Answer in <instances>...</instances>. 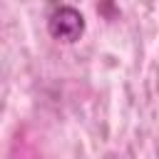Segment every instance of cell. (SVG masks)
Returning <instances> with one entry per match:
<instances>
[{
	"label": "cell",
	"instance_id": "6da1fadb",
	"mask_svg": "<svg viewBox=\"0 0 159 159\" xmlns=\"http://www.w3.org/2000/svg\"><path fill=\"white\" fill-rule=\"evenodd\" d=\"M50 35L60 42H77L84 32V17L72 5H60L47 20Z\"/></svg>",
	"mask_w": 159,
	"mask_h": 159
}]
</instances>
